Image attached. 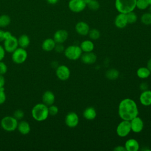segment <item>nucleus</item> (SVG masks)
Segmentation results:
<instances>
[{
	"instance_id": "obj_1",
	"label": "nucleus",
	"mask_w": 151,
	"mask_h": 151,
	"mask_svg": "<svg viewBox=\"0 0 151 151\" xmlns=\"http://www.w3.org/2000/svg\"><path fill=\"white\" fill-rule=\"evenodd\" d=\"M139 110L136 103L132 99H123L118 106V114L122 120L130 121L137 116Z\"/></svg>"
},
{
	"instance_id": "obj_2",
	"label": "nucleus",
	"mask_w": 151,
	"mask_h": 151,
	"mask_svg": "<svg viewBox=\"0 0 151 151\" xmlns=\"http://www.w3.org/2000/svg\"><path fill=\"white\" fill-rule=\"evenodd\" d=\"M31 115L36 121H44L49 116L48 107L43 103L36 104L31 110Z\"/></svg>"
},
{
	"instance_id": "obj_3",
	"label": "nucleus",
	"mask_w": 151,
	"mask_h": 151,
	"mask_svg": "<svg viewBox=\"0 0 151 151\" xmlns=\"http://www.w3.org/2000/svg\"><path fill=\"white\" fill-rule=\"evenodd\" d=\"M136 0H115V8L119 13L127 14L134 11Z\"/></svg>"
},
{
	"instance_id": "obj_4",
	"label": "nucleus",
	"mask_w": 151,
	"mask_h": 151,
	"mask_svg": "<svg viewBox=\"0 0 151 151\" xmlns=\"http://www.w3.org/2000/svg\"><path fill=\"white\" fill-rule=\"evenodd\" d=\"M18 120L13 116H6L1 120V127L6 132H13L17 129Z\"/></svg>"
},
{
	"instance_id": "obj_5",
	"label": "nucleus",
	"mask_w": 151,
	"mask_h": 151,
	"mask_svg": "<svg viewBox=\"0 0 151 151\" xmlns=\"http://www.w3.org/2000/svg\"><path fill=\"white\" fill-rule=\"evenodd\" d=\"M64 55L67 58L70 60H77L80 58L83 51L80 46L76 45H71L68 46L64 51Z\"/></svg>"
},
{
	"instance_id": "obj_6",
	"label": "nucleus",
	"mask_w": 151,
	"mask_h": 151,
	"mask_svg": "<svg viewBox=\"0 0 151 151\" xmlns=\"http://www.w3.org/2000/svg\"><path fill=\"white\" fill-rule=\"evenodd\" d=\"M28 57L27 51L25 48L18 47L14 52H12V60L17 64L24 63Z\"/></svg>"
},
{
	"instance_id": "obj_7",
	"label": "nucleus",
	"mask_w": 151,
	"mask_h": 151,
	"mask_svg": "<svg viewBox=\"0 0 151 151\" xmlns=\"http://www.w3.org/2000/svg\"><path fill=\"white\" fill-rule=\"evenodd\" d=\"M131 131L130 122L129 120H122L116 127V133L120 137L127 136Z\"/></svg>"
},
{
	"instance_id": "obj_8",
	"label": "nucleus",
	"mask_w": 151,
	"mask_h": 151,
	"mask_svg": "<svg viewBox=\"0 0 151 151\" xmlns=\"http://www.w3.org/2000/svg\"><path fill=\"white\" fill-rule=\"evenodd\" d=\"M4 47L6 52L12 53L19 46L18 43V38L14 35L6 38L4 41Z\"/></svg>"
},
{
	"instance_id": "obj_9",
	"label": "nucleus",
	"mask_w": 151,
	"mask_h": 151,
	"mask_svg": "<svg viewBox=\"0 0 151 151\" xmlns=\"http://www.w3.org/2000/svg\"><path fill=\"white\" fill-rule=\"evenodd\" d=\"M70 10L74 13L82 12L87 6L84 0H70L68 4Z\"/></svg>"
},
{
	"instance_id": "obj_10",
	"label": "nucleus",
	"mask_w": 151,
	"mask_h": 151,
	"mask_svg": "<svg viewBox=\"0 0 151 151\" xmlns=\"http://www.w3.org/2000/svg\"><path fill=\"white\" fill-rule=\"evenodd\" d=\"M55 74L59 80L66 81L70 76V68L65 65H60L56 68Z\"/></svg>"
},
{
	"instance_id": "obj_11",
	"label": "nucleus",
	"mask_w": 151,
	"mask_h": 151,
	"mask_svg": "<svg viewBox=\"0 0 151 151\" xmlns=\"http://www.w3.org/2000/svg\"><path fill=\"white\" fill-rule=\"evenodd\" d=\"M78 123L79 117L78 114L76 112H69L65 116V123L68 127L74 128L78 125Z\"/></svg>"
},
{
	"instance_id": "obj_12",
	"label": "nucleus",
	"mask_w": 151,
	"mask_h": 151,
	"mask_svg": "<svg viewBox=\"0 0 151 151\" xmlns=\"http://www.w3.org/2000/svg\"><path fill=\"white\" fill-rule=\"evenodd\" d=\"M131 130L136 133H140L144 127V123L143 120L138 116L132 119L130 121Z\"/></svg>"
},
{
	"instance_id": "obj_13",
	"label": "nucleus",
	"mask_w": 151,
	"mask_h": 151,
	"mask_svg": "<svg viewBox=\"0 0 151 151\" xmlns=\"http://www.w3.org/2000/svg\"><path fill=\"white\" fill-rule=\"evenodd\" d=\"M68 33L65 29H58L55 32L53 39L57 44H63L68 38Z\"/></svg>"
},
{
	"instance_id": "obj_14",
	"label": "nucleus",
	"mask_w": 151,
	"mask_h": 151,
	"mask_svg": "<svg viewBox=\"0 0 151 151\" xmlns=\"http://www.w3.org/2000/svg\"><path fill=\"white\" fill-rule=\"evenodd\" d=\"M75 29L78 34L86 36L88 35L89 32L90 27L87 22L84 21H79L76 24L75 26Z\"/></svg>"
},
{
	"instance_id": "obj_15",
	"label": "nucleus",
	"mask_w": 151,
	"mask_h": 151,
	"mask_svg": "<svg viewBox=\"0 0 151 151\" xmlns=\"http://www.w3.org/2000/svg\"><path fill=\"white\" fill-rule=\"evenodd\" d=\"M128 24L126 14L119 13L114 19V25L118 28H124Z\"/></svg>"
},
{
	"instance_id": "obj_16",
	"label": "nucleus",
	"mask_w": 151,
	"mask_h": 151,
	"mask_svg": "<svg viewBox=\"0 0 151 151\" xmlns=\"http://www.w3.org/2000/svg\"><path fill=\"white\" fill-rule=\"evenodd\" d=\"M140 103L144 106H149L151 105V90H146L142 92L139 96Z\"/></svg>"
},
{
	"instance_id": "obj_17",
	"label": "nucleus",
	"mask_w": 151,
	"mask_h": 151,
	"mask_svg": "<svg viewBox=\"0 0 151 151\" xmlns=\"http://www.w3.org/2000/svg\"><path fill=\"white\" fill-rule=\"evenodd\" d=\"M80 58L81 61L86 64H93L97 60V55L93 52H84Z\"/></svg>"
},
{
	"instance_id": "obj_18",
	"label": "nucleus",
	"mask_w": 151,
	"mask_h": 151,
	"mask_svg": "<svg viewBox=\"0 0 151 151\" xmlns=\"http://www.w3.org/2000/svg\"><path fill=\"white\" fill-rule=\"evenodd\" d=\"M55 97L53 92L50 90L45 91L42 96V101L47 106L53 104L55 102Z\"/></svg>"
},
{
	"instance_id": "obj_19",
	"label": "nucleus",
	"mask_w": 151,
	"mask_h": 151,
	"mask_svg": "<svg viewBox=\"0 0 151 151\" xmlns=\"http://www.w3.org/2000/svg\"><path fill=\"white\" fill-rule=\"evenodd\" d=\"M139 143L134 139L127 140L124 144L126 151H137L139 149Z\"/></svg>"
},
{
	"instance_id": "obj_20",
	"label": "nucleus",
	"mask_w": 151,
	"mask_h": 151,
	"mask_svg": "<svg viewBox=\"0 0 151 151\" xmlns=\"http://www.w3.org/2000/svg\"><path fill=\"white\" fill-rule=\"evenodd\" d=\"M55 45L56 42L53 38H48L43 41V42H42L41 47L44 51L50 52L54 50Z\"/></svg>"
},
{
	"instance_id": "obj_21",
	"label": "nucleus",
	"mask_w": 151,
	"mask_h": 151,
	"mask_svg": "<svg viewBox=\"0 0 151 151\" xmlns=\"http://www.w3.org/2000/svg\"><path fill=\"white\" fill-rule=\"evenodd\" d=\"M18 132L24 135L27 134L30 132L31 127L29 123L25 120H21L18 123L17 129Z\"/></svg>"
},
{
	"instance_id": "obj_22",
	"label": "nucleus",
	"mask_w": 151,
	"mask_h": 151,
	"mask_svg": "<svg viewBox=\"0 0 151 151\" xmlns=\"http://www.w3.org/2000/svg\"><path fill=\"white\" fill-rule=\"evenodd\" d=\"M83 117L88 120H94L97 116V112L93 107H88L83 111Z\"/></svg>"
},
{
	"instance_id": "obj_23",
	"label": "nucleus",
	"mask_w": 151,
	"mask_h": 151,
	"mask_svg": "<svg viewBox=\"0 0 151 151\" xmlns=\"http://www.w3.org/2000/svg\"><path fill=\"white\" fill-rule=\"evenodd\" d=\"M83 52H92L94 48V44L91 40H86L83 41L80 45Z\"/></svg>"
},
{
	"instance_id": "obj_24",
	"label": "nucleus",
	"mask_w": 151,
	"mask_h": 151,
	"mask_svg": "<svg viewBox=\"0 0 151 151\" xmlns=\"http://www.w3.org/2000/svg\"><path fill=\"white\" fill-rule=\"evenodd\" d=\"M18 46L22 48H27L30 44V39L28 35L22 34L18 38Z\"/></svg>"
},
{
	"instance_id": "obj_25",
	"label": "nucleus",
	"mask_w": 151,
	"mask_h": 151,
	"mask_svg": "<svg viewBox=\"0 0 151 151\" xmlns=\"http://www.w3.org/2000/svg\"><path fill=\"white\" fill-rule=\"evenodd\" d=\"M136 74L140 78L145 79L150 76V70L147 67H142L137 70Z\"/></svg>"
},
{
	"instance_id": "obj_26",
	"label": "nucleus",
	"mask_w": 151,
	"mask_h": 151,
	"mask_svg": "<svg viewBox=\"0 0 151 151\" xmlns=\"http://www.w3.org/2000/svg\"><path fill=\"white\" fill-rule=\"evenodd\" d=\"M119 72L117 69L110 68L108 70L106 73V77L111 80H114L119 77Z\"/></svg>"
},
{
	"instance_id": "obj_27",
	"label": "nucleus",
	"mask_w": 151,
	"mask_h": 151,
	"mask_svg": "<svg viewBox=\"0 0 151 151\" xmlns=\"http://www.w3.org/2000/svg\"><path fill=\"white\" fill-rule=\"evenodd\" d=\"M11 23V18L6 14L0 15V27L5 28L8 26Z\"/></svg>"
},
{
	"instance_id": "obj_28",
	"label": "nucleus",
	"mask_w": 151,
	"mask_h": 151,
	"mask_svg": "<svg viewBox=\"0 0 151 151\" xmlns=\"http://www.w3.org/2000/svg\"><path fill=\"white\" fill-rule=\"evenodd\" d=\"M140 21L144 25H151V12H146L142 14L140 17Z\"/></svg>"
},
{
	"instance_id": "obj_29",
	"label": "nucleus",
	"mask_w": 151,
	"mask_h": 151,
	"mask_svg": "<svg viewBox=\"0 0 151 151\" xmlns=\"http://www.w3.org/2000/svg\"><path fill=\"white\" fill-rule=\"evenodd\" d=\"M149 4L146 1V0H136V8L140 10H144L147 8Z\"/></svg>"
},
{
	"instance_id": "obj_30",
	"label": "nucleus",
	"mask_w": 151,
	"mask_h": 151,
	"mask_svg": "<svg viewBox=\"0 0 151 151\" xmlns=\"http://www.w3.org/2000/svg\"><path fill=\"white\" fill-rule=\"evenodd\" d=\"M88 35L91 40H96L100 38V32L98 29H97L96 28H93V29H90Z\"/></svg>"
},
{
	"instance_id": "obj_31",
	"label": "nucleus",
	"mask_w": 151,
	"mask_h": 151,
	"mask_svg": "<svg viewBox=\"0 0 151 151\" xmlns=\"http://www.w3.org/2000/svg\"><path fill=\"white\" fill-rule=\"evenodd\" d=\"M126 15H127L128 24H134L137 20V16L136 14L133 11H132L126 14Z\"/></svg>"
},
{
	"instance_id": "obj_32",
	"label": "nucleus",
	"mask_w": 151,
	"mask_h": 151,
	"mask_svg": "<svg viewBox=\"0 0 151 151\" xmlns=\"http://www.w3.org/2000/svg\"><path fill=\"white\" fill-rule=\"evenodd\" d=\"M87 7L92 11H97L100 8V3L97 0H91L87 5Z\"/></svg>"
},
{
	"instance_id": "obj_33",
	"label": "nucleus",
	"mask_w": 151,
	"mask_h": 151,
	"mask_svg": "<svg viewBox=\"0 0 151 151\" xmlns=\"http://www.w3.org/2000/svg\"><path fill=\"white\" fill-rule=\"evenodd\" d=\"M48 113H49V115L51 116H55L58 114V108L57 106L54 105V104L48 106Z\"/></svg>"
},
{
	"instance_id": "obj_34",
	"label": "nucleus",
	"mask_w": 151,
	"mask_h": 151,
	"mask_svg": "<svg viewBox=\"0 0 151 151\" xmlns=\"http://www.w3.org/2000/svg\"><path fill=\"white\" fill-rule=\"evenodd\" d=\"M13 116L18 120H21L24 116V112L21 109H17L14 111Z\"/></svg>"
},
{
	"instance_id": "obj_35",
	"label": "nucleus",
	"mask_w": 151,
	"mask_h": 151,
	"mask_svg": "<svg viewBox=\"0 0 151 151\" xmlns=\"http://www.w3.org/2000/svg\"><path fill=\"white\" fill-rule=\"evenodd\" d=\"M6 96L5 92V88H0V105L4 104L6 101Z\"/></svg>"
},
{
	"instance_id": "obj_36",
	"label": "nucleus",
	"mask_w": 151,
	"mask_h": 151,
	"mask_svg": "<svg viewBox=\"0 0 151 151\" xmlns=\"http://www.w3.org/2000/svg\"><path fill=\"white\" fill-rule=\"evenodd\" d=\"M8 70L6 64L2 61H0V75H4Z\"/></svg>"
},
{
	"instance_id": "obj_37",
	"label": "nucleus",
	"mask_w": 151,
	"mask_h": 151,
	"mask_svg": "<svg viewBox=\"0 0 151 151\" xmlns=\"http://www.w3.org/2000/svg\"><path fill=\"white\" fill-rule=\"evenodd\" d=\"M64 47L63 45V44H57L56 43L55 47L54 48V50L57 52H64Z\"/></svg>"
},
{
	"instance_id": "obj_38",
	"label": "nucleus",
	"mask_w": 151,
	"mask_h": 151,
	"mask_svg": "<svg viewBox=\"0 0 151 151\" xmlns=\"http://www.w3.org/2000/svg\"><path fill=\"white\" fill-rule=\"evenodd\" d=\"M5 52L6 51L5 50L4 46L0 45V61H2V60L4 58L5 56Z\"/></svg>"
},
{
	"instance_id": "obj_39",
	"label": "nucleus",
	"mask_w": 151,
	"mask_h": 151,
	"mask_svg": "<svg viewBox=\"0 0 151 151\" xmlns=\"http://www.w3.org/2000/svg\"><path fill=\"white\" fill-rule=\"evenodd\" d=\"M5 84V78L4 75H0V88L4 87Z\"/></svg>"
},
{
	"instance_id": "obj_40",
	"label": "nucleus",
	"mask_w": 151,
	"mask_h": 151,
	"mask_svg": "<svg viewBox=\"0 0 151 151\" xmlns=\"http://www.w3.org/2000/svg\"><path fill=\"white\" fill-rule=\"evenodd\" d=\"M140 88L142 91L147 90V89H148V84L146 83H145V82H143V83H141L140 85Z\"/></svg>"
},
{
	"instance_id": "obj_41",
	"label": "nucleus",
	"mask_w": 151,
	"mask_h": 151,
	"mask_svg": "<svg viewBox=\"0 0 151 151\" xmlns=\"http://www.w3.org/2000/svg\"><path fill=\"white\" fill-rule=\"evenodd\" d=\"M114 150L115 151H126L124 146H117L114 148Z\"/></svg>"
},
{
	"instance_id": "obj_42",
	"label": "nucleus",
	"mask_w": 151,
	"mask_h": 151,
	"mask_svg": "<svg viewBox=\"0 0 151 151\" xmlns=\"http://www.w3.org/2000/svg\"><path fill=\"white\" fill-rule=\"evenodd\" d=\"M5 31L0 29V42L4 41L5 40Z\"/></svg>"
},
{
	"instance_id": "obj_43",
	"label": "nucleus",
	"mask_w": 151,
	"mask_h": 151,
	"mask_svg": "<svg viewBox=\"0 0 151 151\" xmlns=\"http://www.w3.org/2000/svg\"><path fill=\"white\" fill-rule=\"evenodd\" d=\"M59 0H47V1L48 2V4H51V5H54V4H56L58 1Z\"/></svg>"
},
{
	"instance_id": "obj_44",
	"label": "nucleus",
	"mask_w": 151,
	"mask_h": 151,
	"mask_svg": "<svg viewBox=\"0 0 151 151\" xmlns=\"http://www.w3.org/2000/svg\"><path fill=\"white\" fill-rule=\"evenodd\" d=\"M147 67L150 70H151V58L147 61Z\"/></svg>"
},
{
	"instance_id": "obj_45",
	"label": "nucleus",
	"mask_w": 151,
	"mask_h": 151,
	"mask_svg": "<svg viewBox=\"0 0 151 151\" xmlns=\"http://www.w3.org/2000/svg\"><path fill=\"white\" fill-rule=\"evenodd\" d=\"M90 1L91 0H84V1L85 2V3H86V5L90 2Z\"/></svg>"
},
{
	"instance_id": "obj_46",
	"label": "nucleus",
	"mask_w": 151,
	"mask_h": 151,
	"mask_svg": "<svg viewBox=\"0 0 151 151\" xmlns=\"http://www.w3.org/2000/svg\"><path fill=\"white\" fill-rule=\"evenodd\" d=\"M146 1L148 2V4H149V5H151V0H146Z\"/></svg>"
},
{
	"instance_id": "obj_47",
	"label": "nucleus",
	"mask_w": 151,
	"mask_h": 151,
	"mask_svg": "<svg viewBox=\"0 0 151 151\" xmlns=\"http://www.w3.org/2000/svg\"><path fill=\"white\" fill-rule=\"evenodd\" d=\"M149 6H150V12H151V5H149Z\"/></svg>"
},
{
	"instance_id": "obj_48",
	"label": "nucleus",
	"mask_w": 151,
	"mask_h": 151,
	"mask_svg": "<svg viewBox=\"0 0 151 151\" xmlns=\"http://www.w3.org/2000/svg\"><path fill=\"white\" fill-rule=\"evenodd\" d=\"M150 76H151V70H150Z\"/></svg>"
}]
</instances>
